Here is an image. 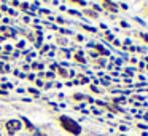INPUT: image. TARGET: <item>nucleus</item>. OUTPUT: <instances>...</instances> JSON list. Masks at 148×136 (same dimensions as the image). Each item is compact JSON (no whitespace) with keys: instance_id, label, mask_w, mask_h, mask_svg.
<instances>
[{"instance_id":"obj_1","label":"nucleus","mask_w":148,"mask_h":136,"mask_svg":"<svg viewBox=\"0 0 148 136\" xmlns=\"http://www.w3.org/2000/svg\"><path fill=\"white\" fill-rule=\"evenodd\" d=\"M59 125H61L65 131H69L70 135H73V136H78L81 133V126L78 125L73 119H70V117H67V115L59 117Z\"/></svg>"},{"instance_id":"obj_2","label":"nucleus","mask_w":148,"mask_h":136,"mask_svg":"<svg viewBox=\"0 0 148 136\" xmlns=\"http://www.w3.org/2000/svg\"><path fill=\"white\" fill-rule=\"evenodd\" d=\"M5 128H7V133L10 136H13L14 133L18 131V130L21 128V122L19 120H16V119H11V120H8L7 123H5Z\"/></svg>"},{"instance_id":"obj_3","label":"nucleus","mask_w":148,"mask_h":136,"mask_svg":"<svg viewBox=\"0 0 148 136\" xmlns=\"http://www.w3.org/2000/svg\"><path fill=\"white\" fill-rule=\"evenodd\" d=\"M102 7L105 8V10H108V11H113V13H116V11H118L116 3H112V2H102Z\"/></svg>"},{"instance_id":"obj_4","label":"nucleus","mask_w":148,"mask_h":136,"mask_svg":"<svg viewBox=\"0 0 148 136\" xmlns=\"http://www.w3.org/2000/svg\"><path fill=\"white\" fill-rule=\"evenodd\" d=\"M53 69H56V71H58V74L61 75V77H69V74H67V71H65L64 67H59V66H56V64H53L51 66Z\"/></svg>"},{"instance_id":"obj_5","label":"nucleus","mask_w":148,"mask_h":136,"mask_svg":"<svg viewBox=\"0 0 148 136\" xmlns=\"http://www.w3.org/2000/svg\"><path fill=\"white\" fill-rule=\"evenodd\" d=\"M23 122L26 123V128H27V131H35V128H34V125L29 122V119H26V117H23Z\"/></svg>"},{"instance_id":"obj_6","label":"nucleus","mask_w":148,"mask_h":136,"mask_svg":"<svg viewBox=\"0 0 148 136\" xmlns=\"http://www.w3.org/2000/svg\"><path fill=\"white\" fill-rule=\"evenodd\" d=\"M94 48H96L97 51L100 53V55H108V51H107V50H103V48H102V46H100V45H96V46H94Z\"/></svg>"},{"instance_id":"obj_7","label":"nucleus","mask_w":148,"mask_h":136,"mask_svg":"<svg viewBox=\"0 0 148 136\" xmlns=\"http://www.w3.org/2000/svg\"><path fill=\"white\" fill-rule=\"evenodd\" d=\"M84 15L89 16V18H97V13H94V11H91V10H84Z\"/></svg>"},{"instance_id":"obj_8","label":"nucleus","mask_w":148,"mask_h":136,"mask_svg":"<svg viewBox=\"0 0 148 136\" xmlns=\"http://www.w3.org/2000/svg\"><path fill=\"white\" fill-rule=\"evenodd\" d=\"M75 61H78V62H84L83 55H81V53H77V55H75Z\"/></svg>"},{"instance_id":"obj_9","label":"nucleus","mask_w":148,"mask_h":136,"mask_svg":"<svg viewBox=\"0 0 148 136\" xmlns=\"http://www.w3.org/2000/svg\"><path fill=\"white\" fill-rule=\"evenodd\" d=\"M2 32H7V35H13V34H14V31L7 29V27H2Z\"/></svg>"},{"instance_id":"obj_10","label":"nucleus","mask_w":148,"mask_h":136,"mask_svg":"<svg viewBox=\"0 0 148 136\" xmlns=\"http://www.w3.org/2000/svg\"><path fill=\"white\" fill-rule=\"evenodd\" d=\"M84 98H86V96H83V94H78V93L73 94V99H75V101H81V99H84Z\"/></svg>"},{"instance_id":"obj_11","label":"nucleus","mask_w":148,"mask_h":136,"mask_svg":"<svg viewBox=\"0 0 148 136\" xmlns=\"http://www.w3.org/2000/svg\"><path fill=\"white\" fill-rule=\"evenodd\" d=\"M140 37H142V39H143V40H145V42H147V43H148V35H147V34H140Z\"/></svg>"},{"instance_id":"obj_12","label":"nucleus","mask_w":148,"mask_h":136,"mask_svg":"<svg viewBox=\"0 0 148 136\" xmlns=\"http://www.w3.org/2000/svg\"><path fill=\"white\" fill-rule=\"evenodd\" d=\"M34 136H46L45 133H40V131H34Z\"/></svg>"},{"instance_id":"obj_13","label":"nucleus","mask_w":148,"mask_h":136,"mask_svg":"<svg viewBox=\"0 0 148 136\" xmlns=\"http://www.w3.org/2000/svg\"><path fill=\"white\" fill-rule=\"evenodd\" d=\"M147 15H148V8H147Z\"/></svg>"}]
</instances>
